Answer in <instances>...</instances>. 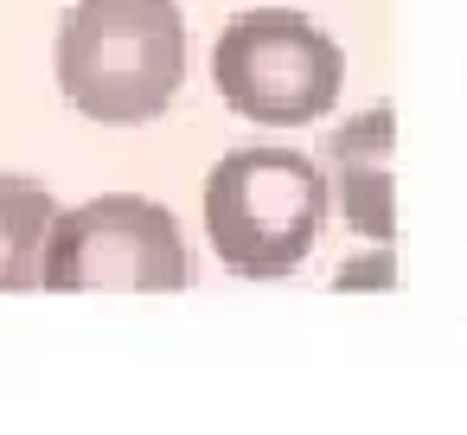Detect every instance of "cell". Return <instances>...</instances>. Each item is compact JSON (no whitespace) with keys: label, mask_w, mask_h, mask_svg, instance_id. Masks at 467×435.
Listing matches in <instances>:
<instances>
[{"label":"cell","mask_w":467,"mask_h":435,"mask_svg":"<svg viewBox=\"0 0 467 435\" xmlns=\"http://www.w3.org/2000/svg\"><path fill=\"white\" fill-rule=\"evenodd\" d=\"M390 129H397L390 103L352 116V122L333 135V173H327V180L339 186V199H346V224H352L358 237H378V243H390V231H397V199H390Z\"/></svg>","instance_id":"cell-5"},{"label":"cell","mask_w":467,"mask_h":435,"mask_svg":"<svg viewBox=\"0 0 467 435\" xmlns=\"http://www.w3.org/2000/svg\"><path fill=\"white\" fill-rule=\"evenodd\" d=\"M333 180L301 148H231L205 180V237L231 275L275 282L301 269L327 231Z\"/></svg>","instance_id":"cell-2"},{"label":"cell","mask_w":467,"mask_h":435,"mask_svg":"<svg viewBox=\"0 0 467 435\" xmlns=\"http://www.w3.org/2000/svg\"><path fill=\"white\" fill-rule=\"evenodd\" d=\"M192 282L180 218L141 192H103L78 212H58L46 237V288H141L173 295Z\"/></svg>","instance_id":"cell-4"},{"label":"cell","mask_w":467,"mask_h":435,"mask_svg":"<svg viewBox=\"0 0 467 435\" xmlns=\"http://www.w3.org/2000/svg\"><path fill=\"white\" fill-rule=\"evenodd\" d=\"M58 224V205L39 180L0 173V288L26 295L46 288V237Z\"/></svg>","instance_id":"cell-6"},{"label":"cell","mask_w":467,"mask_h":435,"mask_svg":"<svg viewBox=\"0 0 467 435\" xmlns=\"http://www.w3.org/2000/svg\"><path fill=\"white\" fill-rule=\"evenodd\" d=\"M212 84L250 122H263V129H301V122H314V116L333 109V97L346 84V58H339L333 33H320L307 14L256 7V14H237L218 33V46H212Z\"/></svg>","instance_id":"cell-3"},{"label":"cell","mask_w":467,"mask_h":435,"mask_svg":"<svg viewBox=\"0 0 467 435\" xmlns=\"http://www.w3.org/2000/svg\"><path fill=\"white\" fill-rule=\"evenodd\" d=\"M186 78V20L173 0H78L58 26V90L109 129L154 122Z\"/></svg>","instance_id":"cell-1"}]
</instances>
